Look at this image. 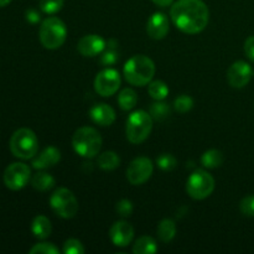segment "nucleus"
<instances>
[{
	"label": "nucleus",
	"instance_id": "nucleus-34",
	"mask_svg": "<svg viewBox=\"0 0 254 254\" xmlns=\"http://www.w3.org/2000/svg\"><path fill=\"white\" fill-rule=\"evenodd\" d=\"M245 52L248 59L254 62V35L250 36L245 42Z\"/></svg>",
	"mask_w": 254,
	"mask_h": 254
},
{
	"label": "nucleus",
	"instance_id": "nucleus-26",
	"mask_svg": "<svg viewBox=\"0 0 254 254\" xmlns=\"http://www.w3.org/2000/svg\"><path fill=\"white\" fill-rule=\"evenodd\" d=\"M149 96L155 101H164L169 94V87L163 81H153L148 86Z\"/></svg>",
	"mask_w": 254,
	"mask_h": 254
},
{
	"label": "nucleus",
	"instance_id": "nucleus-38",
	"mask_svg": "<svg viewBox=\"0 0 254 254\" xmlns=\"http://www.w3.org/2000/svg\"><path fill=\"white\" fill-rule=\"evenodd\" d=\"M11 2V0H0V7H4L6 5H9Z\"/></svg>",
	"mask_w": 254,
	"mask_h": 254
},
{
	"label": "nucleus",
	"instance_id": "nucleus-9",
	"mask_svg": "<svg viewBox=\"0 0 254 254\" xmlns=\"http://www.w3.org/2000/svg\"><path fill=\"white\" fill-rule=\"evenodd\" d=\"M31 179V170L24 163H12L5 169L4 180L5 186L12 191H19L27 185Z\"/></svg>",
	"mask_w": 254,
	"mask_h": 254
},
{
	"label": "nucleus",
	"instance_id": "nucleus-39",
	"mask_svg": "<svg viewBox=\"0 0 254 254\" xmlns=\"http://www.w3.org/2000/svg\"><path fill=\"white\" fill-rule=\"evenodd\" d=\"M253 74H254V72H253Z\"/></svg>",
	"mask_w": 254,
	"mask_h": 254
},
{
	"label": "nucleus",
	"instance_id": "nucleus-36",
	"mask_svg": "<svg viewBox=\"0 0 254 254\" xmlns=\"http://www.w3.org/2000/svg\"><path fill=\"white\" fill-rule=\"evenodd\" d=\"M26 20L31 24H36L40 21V14L35 9L26 10Z\"/></svg>",
	"mask_w": 254,
	"mask_h": 254
},
{
	"label": "nucleus",
	"instance_id": "nucleus-32",
	"mask_svg": "<svg viewBox=\"0 0 254 254\" xmlns=\"http://www.w3.org/2000/svg\"><path fill=\"white\" fill-rule=\"evenodd\" d=\"M116 211L121 217L123 218L129 217V216H131V213H133V203H131L130 200L123 198V200L117 202Z\"/></svg>",
	"mask_w": 254,
	"mask_h": 254
},
{
	"label": "nucleus",
	"instance_id": "nucleus-10",
	"mask_svg": "<svg viewBox=\"0 0 254 254\" xmlns=\"http://www.w3.org/2000/svg\"><path fill=\"white\" fill-rule=\"evenodd\" d=\"M94 91L102 97H111L121 87V74L114 68H104L94 78Z\"/></svg>",
	"mask_w": 254,
	"mask_h": 254
},
{
	"label": "nucleus",
	"instance_id": "nucleus-33",
	"mask_svg": "<svg viewBox=\"0 0 254 254\" xmlns=\"http://www.w3.org/2000/svg\"><path fill=\"white\" fill-rule=\"evenodd\" d=\"M240 210L247 217H254V195L246 196L240 203Z\"/></svg>",
	"mask_w": 254,
	"mask_h": 254
},
{
	"label": "nucleus",
	"instance_id": "nucleus-3",
	"mask_svg": "<svg viewBox=\"0 0 254 254\" xmlns=\"http://www.w3.org/2000/svg\"><path fill=\"white\" fill-rule=\"evenodd\" d=\"M72 146L79 156L92 159L98 155L102 148L101 134L92 127H82L72 136Z\"/></svg>",
	"mask_w": 254,
	"mask_h": 254
},
{
	"label": "nucleus",
	"instance_id": "nucleus-4",
	"mask_svg": "<svg viewBox=\"0 0 254 254\" xmlns=\"http://www.w3.org/2000/svg\"><path fill=\"white\" fill-rule=\"evenodd\" d=\"M10 151L14 156L21 160L34 159L39 150V140L31 129L20 128L14 131L10 138Z\"/></svg>",
	"mask_w": 254,
	"mask_h": 254
},
{
	"label": "nucleus",
	"instance_id": "nucleus-28",
	"mask_svg": "<svg viewBox=\"0 0 254 254\" xmlns=\"http://www.w3.org/2000/svg\"><path fill=\"white\" fill-rule=\"evenodd\" d=\"M156 165L163 171H171L178 165V160L173 154H160L156 158Z\"/></svg>",
	"mask_w": 254,
	"mask_h": 254
},
{
	"label": "nucleus",
	"instance_id": "nucleus-27",
	"mask_svg": "<svg viewBox=\"0 0 254 254\" xmlns=\"http://www.w3.org/2000/svg\"><path fill=\"white\" fill-rule=\"evenodd\" d=\"M193 107V99L188 94H180L174 101V108L179 113H188Z\"/></svg>",
	"mask_w": 254,
	"mask_h": 254
},
{
	"label": "nucleus",
	"instance_id": "nucleus-16",
	"mask_svg": "<svg viewBox=\"0 0 254 254\" xmlns=\"http://www.w3.org/2000/svg\"><path fill=\"white\" fill-rule=\"evenodd\" d=\"M61 160V153L55 146H47L39 155L34 156L32 160V168L36 170H45V169L52 168Z\"/></svg>",
	"mask_w": 254,
	"mask_h": 254
},
{
	"label": "nucleus",
	"instance_id": "nucleus-1",
	"mask_svg": "<svg viewBox=\"0 0 254 254\" xmlns=\"http://www.w3.org/2000/svg\"><path fill=\"white\" fill-rule=\"evenodd\" d=\"M170 16L180 31L195 35L206 29L210 11L202 0H178L171 6Z\"/></svg>",
	"mask_w": 254,
	"mask_h": 254
},
{
	"label": "nucleus",
	"instance_id": "nucleus-12",
	"mask_svg": "<svg viewBox=\"0 0 254 254\" xmlns=\"http://www.w3.org/2000/svg\"><path fill=\"white\" fill-rule=\"evenodd\" d=\"M253 76V69L245 61H236L227 71V81L233 88H243L250 83Z\"/></svg>",
	"mask_w": 254,
	"mask_h": 254
},
{
	"label": "nucleus",
	"instance_id": "nucleus-6",
	"mask_svg": "<svg viewBox=\"0 0 254 254\" xmlns=\"http://www.w3.org/2000/svg\"><path fill=\"white\" fill-rule=\"evenodd\" d=\"M153 129V118L145 111H135L127 119V139L131 144H140L149 138Z\"/></svg>",
	"mask_w": 254,
	"mask_h": 254
},
{
	"label": "nucleus",
	"instance_id": "nucleus-14",
	"mask_svg": "<svg viewBox=\"0 0 254 254\" xmlns=\"http://www.w3.org/2000/svg\"><path fill=\"white\" fill-rule=\"evenodd\" d=\"M107 44L104 39L99 35H86L82 37L77 45V50L84 57H94L102 54L106 50Z\"/></svg>",
	"mask_w": 254,
	"mask_h": 254
},
{
	"label": "nucleus",
	"instance_id": "nucleus-19",
	"mask_svg": "<svg viewBox=\"0 0 254 254\" xmlns=\"http://www.w3.org/2000/svg\"><path fill=\"white\" fill-rule=\"evenodd\" d=\"M155 252H158L156 241L149 236L138 238L133 246V253L135 254H154Z\"/></svg>",
	"mask_w": 254,
	"mask_h": 254
},
{
	"label": "nucleus",
	"instance_id": "nucleus-2",
	"mask_svg": "<svg viewBox=\"0 0 254 254\" xmlns=\"http://www.w3.org/2000/svg\"><path fill=\"white\" fill-rule=\"evenodd\" d=\"M123 73L126 81L131 86H146L155 74V64L145 55H135L126 62Z\"/></svg>",
	"mask_w": 254,
	"mask_h": 254
},
{
	"label": "nucleus",
	"instance_id": "nucleus-22",
	"mask_svg": "<svg viewBox=\"0 0 254 254\" xmlns=\"http://www.w3.org/2000/svg\"><path fill=\"white\" fill-rule=\"evenodd\" d=\"M97 164L102 170L112 171L121 165V158L114 151H104L103 154L98 156Z\"/></svg>",
	"mask_w": 254,
	"mask_h": 254
},
{
	"label": "nucleus",
	"instance_id": "nucleus-11",
	"mask_svg": "<svg viewBox=\"0 0 254 254\" xmlns=\"http://www.w3.org/2000/svg\"><path fill=\"white\" fill-rule=\"evenodd\" d=\"M153 161L145 156H139L129 164L127 169V179L131 185H143L153 175Z\"/></svg>",
	"mask_w": 254,
	"mask_h": 254
},
{
	"label": "nucleus",
	"instance_id": "nucleus-25",
	"mask_svg": "<svg viewBox=\"0 0 254 254\" xmlns=\"http://www.w3.org/2000/svg\"><path fill=\"white\" fill-rule=\"evenodd\" d=\"M149 113H150L151 118L154 121H165L169 116L171 114V108L169 104L164 103L163 101H156L155 103H153L149 109Z\"/></svg>",
	"mask_w": 254,
	"mask_h": 254
},
{
	"label": "nucleus",
	"instance_id": "nucleus-24",
	"mask_svg": "<svg viewBox=\"0 0 254 254\" xmlns=\"http://www.w3.org/2000/svg\"><path fill=\"white\" fill-rule=\"evenodd\" d=\"M136 102H138V96L134 89L124 88L118 94V104L123 111H131L136 106Z\"/></svg>",
	"mask_w": 254,
	"mask_h": 254
},
{
	"label": "nucleus",
	"instance_id": "nucleus-35",
	"mask_svg": "<svg viewBox=\"0 0 254 254\" xmlns=\"http://www.w3.org/2000/svg\"><path fill=\"white\" fill-rule=\"evenodd\" d=\"M117 60H118V56H117L116 52L107 51L106 54H103V56H102L101 62L104 66H111V64H116Z\"/></svg>",
	"mask_w": 254,
	"mask_h": 254
},
{
	"label": "nucleus",
	"instance_id": "nucleus-13",
	"mask_svg": "<svg viewBox=\"0 0 254 254\" xmlns=\"http://www.w3.org/2000/svg\"><path fill=\"white\" fill-rule=\"evenodd\" d=\"M112 243L117 247H128L134 238V228L127 221H117L109 230Z\"/></svg>",
	"mask_w": 254,
	"mask_h": 254
},
{
	"label": "nucleus",
	"instance_id": "nucleus-5",
	"mask_svg": "<svg viewBox=\"0 0 254 254\" xmlns=\"http://www.w3.org/2000/svg\"><path fill=\"white\" fill-rule=\"evenodd\" d=\"M39 37L42 46L47 50H57L67 39V27L61 19L50 16L41 22Z\"/></svg>",
	"mask_w": 254,
	"mask_h": 254
},
{
	"label": "nucleus",
	"instance_id": "nucleus-21",
	"mask_svg": "<svg viewBox=\"0 0 254 254\" xmlns=\"http://www.w3.org/2000/svg\"><path fill=\"white\" fill-rule=\"evenodd\" d=\"M55 184H56V181H55L54 176L47 173H44V171H39L31 179L32 188L36 189L37 191L51 190L55 186Z\"/></svg>",
	"mask_w": 254,
	"mask_h": 254
},
{
	"label": "nucleus",
	"instance_id": "nucleus-17",
	"mask_svg": "<svg viewBox=\"0 0 254 254\" xmlns=\"http://www.w3.org/2000/svg\"><path fill=\"white\" fill-rule=\"evenodd\" d=\"M89 117L93 123L102 127H109L116 122V111L106 103L96 104L89 111Z\"/></svg>",
	"mask_w": 254,
	"mask_h": 254
},
{
	"label": "nucleus",
	"instance_id": "nucleus-18",
	"mask_svg": "<svg viewBox=\"0 0 254 254\" xmlns=\"http://www.w3.org/2000/svg\"><path fill=\"white\" fill-rule=\"evenodd\" d=\"M52 226L49 218L44 215H39L32 220L31 232L37 240H46L51 235Z\"/></svg>",
	"mask_w": 254,
	"mask_h": 254
},
{
	"label": "nucleus",
	"instance_id": "nucleus-31",
	"mask_svg": "<svg viewBox=\"0 0 254 254\" xmlns=\"http://www.w3.org/2000/svg\"><path fill=\"white\" fill-rule=\"evenodd\" d=\"M64 254H83L84 253V247L78 240H67L64 243Z\"/></svg>",
	"mask_w": 254,
	"mask_h": 254
},
{
	"label": "nucleus",
	"instance_id": "nucleus-7",
	"mask_svg": "<svg viewBox=\"0 0 254 254\" xmlns=\"http://www.w3.org/2000/svg\"><path fill=\"white\" fill-rule=\"evenodd\" d=\"M50 205L54 212L61 218L68 220L78 212V201L71 190L66 188L57 189L50 197Z\"/></svg>",
	"mask_w": 254,
	"mask_h": 254
},
{
	"label": "nucleus",
	"instance_id": "nucleus-30",
	"mask_svg": "<svg viewBox=\"0 0 254 254\" xmlns=\"http://www.w3.org/2000/svg\"><path fill=\"white\" fill-rule=\"evenodd\" d=\"M59 248L54 243H37L30 250V254H59Z\"/></svg>",
	"mask_w": 254,
	"mask_h": 254
},
{
	"label": "nucleus",
	"instance_id": "nucleus-15",
	"mask_svg": "<svg viewBox=\"0 0 254 254\" xmlns=\"http://www.w3.org/2000/svg\"><path fill=\"white\" fill-rule=\"evenodd\" d=\"M146 32L154 40H163L169 32V19L164 12L156 11L149 17Z\"/></svg>",
	"mask_w": 254,
	"mask_h": 254
},
{
	"label": "nucleus",
	"instance_id": "nucleus-20",
	"mask_svg": "<svg viewBox=\"0 0 254 254\" xmlns=\"http://www.w3.org/2000/svg\"><path fill=\"white\" fill-rule=\"evenodd\" d=\"M176 225L170 218H165L158 225V237L161 242L169 243L175 238Z\"/></svg>",
	"mask_w": 254,
	"mask_h": 254
},
{
	"label": "nucleus",
	"instance_id": "nucleus-23",
	"mask_svg": "<svg viewBox=\"0 0 254 254\" xmlns=\"http://www.w3.org/2000/svg\"><path fill=\"white\" fill-rule=\"evenodd\" d=\"M223 154L217 149H211L205 151L201 156V164L207 169H217L223 164Z\"/></svg>",
	"mask_w": 254,
	"mask_h": 254
},
{
	"label": "nucleus",
	"instance_id": "nucleus-29",
	"mask_svg": "<svg viewBox=\"0 0 254 254\" xmlns=\"http://www.w3.org/2000/svg\"><path fill=\"white\" fill-rule=\"evenodd\" d=\"M64 2V0H40L39 5L42 12L52 15L56 14V12H59L62 9Z\"/></svg>",
	"mask_w": 254,
	"mask_h": 254
},
{
	"label": "nucleus",
	"instance_id": "nucleus-37",
	"mask_svg": "<svg viewBox=\"0 0 254 254\" xmlns=\"http://www.w3.org/2000/svg\"><path fill=\"white\" fill-rule=\"evenodd\" d=\"M155 5L160 7H166V6H170L171 4L174 2V0H151Z\"/></svg>",
	"mask_w": 254,
	"mask_h": 254
},
{
	"label": "nucleus",
	"instance_id": "nucleus-8",
	"mask_svg": "<svg viewBox=\"0 0 254 254\" xmlns=\"http://www.w3.org/2000/svg\"><path fill=\"white\" fill-rule=\"evenodd\" d=\"M215 190V179L205 170H196L186 181V191L193 200H205Z\"/></svg>",
	"mask_w": 254,
	"mask_h": 254
}]
</instances>
